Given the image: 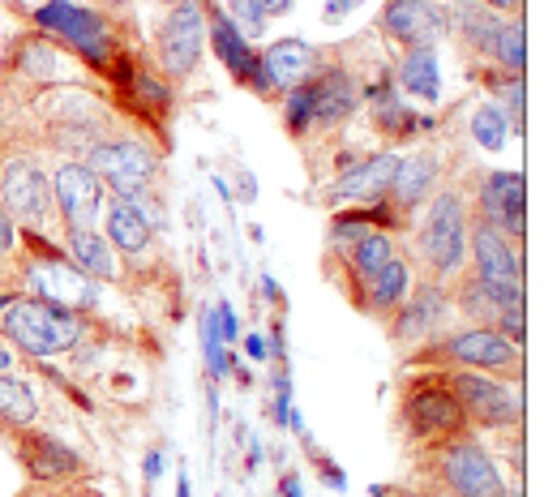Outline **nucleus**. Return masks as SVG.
Instances as JSON below:
<instances>
[{"mask_svg": "<svg viewBox=\"0 0 557 497\" xmlns=\"http://www.w3.org/2000/svg\"><path fill=\"white\" fill-rule=\"evenodd\" d=\"M4 335L22 348L26 356H61L70 352L73 344L82 339V322L73 318V309H61L52 300H9V309L0 313Z\"/></svg>", "mask_w": 557, "mask_h": 497, "instance_id": "f257e3e1", "label": "nucleus"}, {"mask_svg": "<svg viewBox=\"0 0 557 497\" xmlns=\"http://www.w3.org/2000/svg\"><path fill=\"white\" fill-rule=\"evenodd\" d=\"M35 22L52 35H61L73 52H82L90 65H108L112 61V30L95 9H82L73 0H48L44 9H35Z\"/></svg>", "mask_w": 557, "mask_h": 497, "instance_id": "f03ea898", "label": "nucleus"}, {"mask_svg": "<svg viewBox=\"0 0 557 497\" xmlns=\"http://www.w3.org/2000/svg\"><path fill=\"white\" fill-rule=\"evenodd\" d=\"M472 245H476V284L485 287L502 309L523 305V262H519V249L510 245V236L481 223Z\"/></svg>", "mask_w": 557, "mask_h": 497, "instance_id": "7ed1b4c3", "label": "nucleus"}, {"mask_svg": "<svg viewBox=\"0 0 557 497\" xmlns=\"http://www.w3.org/2000/svg\"><path fill=\"white\" fill-rule=\"evenodd\" d=\"M420 253L437 275H450L468 258V214L459 194H442L429 211V223L420 232Z\"/></svg>", "mask_w": 557, "mask_h": 497, "instance_id": "20e7f679", "label": "nucleus"}, {"mask_svg": "<svg viewBox=\"0 0 557 497\" xmlns=\"http://www.w3.org/2000/svg\"><path fill=\"white\" fill-rule=\"evenodd\" d=\"M207 48V0H181L172 4L163 30H159V61L172 77H189Z\"/></svg>", "mask_w": 557, "mask_h": 497, "instance_id": "39448f33", "label": "nucleus"}, {"mask_svg": "<svg viewBox=\"0 0 557 497\" xmlns=\"http://www.w3.org/2000/svg\"><path fill=\"white\" fill-rule=\"evenodd\" d=\"M99 181H108L121 198H138L150 189V181H154V167H159V159L146 150L141 142H103L90 150V163H86Z\"/></svg>", "mask_w": 557, "mask_h": 497, "instance_id": "423d86ee", "label": "nucleus"}, {"mask_svg": "<svg viewBox=\"0 0 557 497\" xmlns=\"http://www.w3.org/2000/svg\"><path fill=\"white\" fill-rule=\"evenodd\" d=\"M450 390H455V399L463 403V412H472L481 425H519L523 421V399H519V390L515 386H506V382H493L485 373H476V369H463L455 382H450Z\"/></svg>", "mask_w": 557, "mask_h": 497, "instance_id": "0eeeda50", "label": "nucleus"}, {"mask_svg": "<svg viewBox=\"0 0 557 497\" xmlns=\"http://www.w3.org/2000/svg\"><path fill=\"white\" fill-rule=\"evenodd\" d=\"M382 30L408 48H433L446 35V17L433 0H386Z\"/></svg>", "mask_w": 557, "mask_h": 497, "instance_id": "6e6552de", "label": "nucleus"}, {"mask_svg": "<svg viewBox=\"0 0 557 497\" xmlns=\"http://www.w3.org/2000/svg\"><path fill=\"white\" fill-rule=\"evenodd\" d=\"M52 194L70 227H95V214L103 207V181L86 163H61L52 176Z\"/></svg>", "mask_w": 557, "mask_h": 497, "instance_id": "1a4fd4ad", "label": "nucleus"}, {"mask_svg": "<svg viewBox=\"0 0 557 497\" xmlns=\"http://www.w3.org/2000/svg\"><path fill=\"white\" fill-rule=\"evenodd\" d=\"M207 39L214 44V52H219V61L232 70V77H240V82H249L258 95H271L275 86H271V77L262 73V57L249 48V39L232 26V17L223 13V9H214L210 13V30Z\"/></svg>", "mask_w": 557, "mask_h": 497, "instance_id": "9d476101", "label": "nucleus"}, {"mask_svg": "<svg viewBox=\"0 0 557 497\" xmlns=\"http://www.w3.org/2000/svg\"><path fill=\"white\" fill-rule=\"evenodd\" d=\"M0 189L9 214H17L26 227H39L48 219V176L30 159H13L0 176Z\"/></svg>", "mask_w": 557, "mask_h": 497, "instance_id": "9b49d317", "label": "nucleus"}, {"mask_svg": "<svg viewBox=\"0 0 557 497\" xmlns=\"http://www.w3.org/2000/svg\"><path fill=\"white\" fill-rule=\"evenodd\" d=\"M481 211L485 223L497 232H510V236H523L528 227V185L519 172H493L481 189Z\"/></svg>", "mask_w": 557, "mask_h": 497, "instance_id": "f8f14e48", "label": "nucleus"}, {"mask_svg": "<svg viewBox=\"0 0 557 497\" xmlns=\"http://www.w3.org/2000/svg\"><path fill=\"white\" fill-rule=\"evenodd\" d=\"M446 481L459 497H506V485L481 446H455L446 455Z\"/></svg>", "mask_w": 557, "mask_h": 497, "instance_id": "ddd939ff", "label": "nucleus"}, {"mask_svg": "<svg viewBox=\"0 0 557 497\" xmlns=\"http://www.w3.org/2000/svg\"><path fill=\"white\" fill-rule=\"evenodd\" d=\"M395 167H399V154H373L364 163H351L348 172L331 185V202H377L382 194H391V181H395Z\"/></svg>", "mask_w": 557, "mask_h": 497, "instance_id": "4468645a", "label": "nucleus"}, {"mask_svg": "<svg viewBox=\"0 0 557 497\" xmlns=\"http://www.w3.org/2000/svg\"><path fill=\"white\" fill-rule=\"evenodd\" d=\"M318 70H322V52L313 44H305V39H278V44L267 48V57H262V73L271 77L275 90L305 86V82L318 77Z\"/></svg>", "mask_w": 557, "mask_h": 497, "instance_id": "2eb2a0df", "label": "nucleus"}, {"mask_svg": "<svg viewBox=\"0 0 557 497\" xmlns=\"http://www.w3.org/2000/svg\"><path fill=\"white\" fill-rule=\"evenodd\" d=\"M30 284L39 287V300H52L61 309H73V305H95L99 291L90 284V275H82L77 266H61V258H48V262H35L30 266Z\"/></svg>", "mask_w": 557, "mask_h": 497, "instance_id": "dca6fc26", "label": "nucleus"}, {"mask_svg": "<svg viewBox=\"0 0 557 497\" xmlns=\"http://www.w3.org/2000/svg\"><path fill=\"white\" fill-rule=\"evenodd\" d=\"M404 417H408V425L417 428V433H450V428H459L468 421V412L455 399V390L450 386H433V382L412 390Z\"/></svg>", "mask_w": 557, "mask_h": 497, "instance_id": "f3484780", "label": "nucleus"}, {"mask_svg": "<svg viewBox=\"0 0 557 497\" xmlns=\"http://www.w3.org/2000/svg\"><path fill=\"white\" fill-rule=\"evenodd\" d=\"M446 352L468 369H515L519 364V348L497 331H463L446 344Z\"/></svg>", "mask_w": 557, "mask_h": 497, "instance_id": "a211bd4d", "label": "nucleus"}, {"mask_svg": "<svg viewBox=\"0 0 557 497\" xmlns=\"http://www.w3.org/2000/svg\"><path fill=\"white\" fill-rule=\"evenodd\" d=\"M437 172H442V163H437L433 154H412V159H399L395 181H391L395 202H399L404 211H408V207H417V202H424V198L433 194V185H437Z\"/></svg>", "mask_w": 557, "mask_h": 497, "instance_id": "6ab92c4d", "label": "nucleus"}, {"mask_svg": "<svg viewBox=\"0 0 557 497\" xmlns=\"http://www.w3.org/2000/svg\"><path fill=\"white\" fill-rule=\"evenodd\" d=\"M70 262L82 275H90V279H112L116 275L112 245L95 227H70Z\"/></svg>", "mask_w": 557, "mask_h": 497, "instance_id": "aec40b11", "label": "nucleus"}, {"mask_svg": "<svg viewBox=\"0 0 557 497\" xmlns=\"http://www.w3.org/2000/svg\"><path fill=\"white\" fill-rule=\"evenodd\" d=\"M399 86L408 95H417L424 103L442 99V61L433 48H408V57L399 61Z\"/></svg>", "mask_w": 557, "mask_h": 497, "instance_id": "412c9836", "label": "nucleus"}, {"mask_svg": "<svg viewBox=\"0 0 557 497\" xmlns=\"http://www.w3.org/2000/svg\"><path fill=\"white\" fill-rule=\"evenodd\" d=\"M22 459H26L30 476H39V481H61V476H73V472H77V455H73L70 446H61L57 437H44V433L26 437Z\"/></svg>", "mask_w": 557, "mask_h": 497, "instance_id": "4be33fe9", "label": "nucleus"}, {"mask_svg": "<svg viewBox=\"0 0 557 497\" xmlns=\"http://www.w3.org/2000/svg\"><path fill=\"white\" fill-rule=\"evenodd\" d=\"M351 108H356V86L344 70H331L322 77H313V121L322 125H335L344 121Z\"/></svg>", "mask_w": 557, "mask_h": 497, "instance_id": "5701e85b", "label": "nucleus"}, {"mask_svg": "<svg viewBox=\"0 0 557 497\" xmlns=\"http://www.w3.org/2000/svg\"><path fill=\"white\" fill-rule=\"evenodd\" d=\"M150 232H154V223H150L134 202H125V198L112 202V211H108V245H112V249H121V253H141V249L150 245Z\"/></svg>", "mask_w": 557, "mask_h": 497, "instance_id": "b1692460", "label": "nucleus"}, {"mask_svg": "<svg viewBox=\"0 0 557 497\" xmlns=\"http://www.w3.org/2000/svg\"><path fill=\"white\" fill-rule=\"evenodd\" d=\"M442 322H446V296H442V287H424V291H417V300L404 309L395 335L399 339H420V335L437 331Z\"/></svg>", "mask_w": 557, "mask_h": 497, "instance_id": "393cba45", "label": "nucleus"}, {"mask_svg": "<svg viewBox=\"0 0 557 497\" xmlns=\"http://www.w3.org/2000/svg\"><path fill=\"white\" fill-rule=\"evenodd\" d=\"M408 284H412V275H408V262H386L373 279H369V305L377 309V313H386V309H395V305H404V296H408Z\"/></svg>", "mask_w": 557, "mask_h": 497, "instance_id": "a878e982", "label": "nucleus"}, {"mask_svg": "<svg viewBox=\"0 0 557 497\" xmlns=\"http://www.w3.org/2000/svg\"><path fill=\"white\" fill-rule=\"evenodd\" d=\"M455 26L463 30V39H468L476 52H493V44H497V30H502V17L468 0V4H459V9H455Z\"/></svg>", "mask_w": 557, "mask_h": 497, "instance_id": "bb28decb", "label": "nucleus"}, {"mask_svg": "<svg viewBox=\"0 0 557 497\" xmlns=\"http://www.w3.org/2000/svg\"><path fill=\"white\" fill-rule=\"evenodd\" d=\"M348 253H351V271H356L360 279H373L386 262H395V245H391L386 232H364Z\"/></svg>", "mask_w": 557, "mask_h": 497, "instance_id": "cd10ccee", "label": "nucleus"}, {"mask_svg": "<svg viewBox=\"0 0 557 497\" xmlns=\"http://www.w3.org/2000/svg\"><path fill=\"white\" fill-rule=\"evenodd\" d=\"M0 421H9L17 428H26L35 421V395H30V386L22 377H4L0 373Z\"/></svg>", "mask_w": 557, "mask_h": 497, "instance_id": "c85d7f7f", "label": "nucleus"}, {"mask_svg": "<svg viewBox=\"0 0 557 497\" xmlns=\"http://www.w3.org/2000/svg\"><path fill=\"white\" fill-rule=\"evenodd\" d=\"M493 57L510 73H523V65H528V35H523V17L519 13L510 22H502L497 44H493Z\"/></svg>", "mask_w": 557, "mask_h": 497, "instance_id": "c756f323", "label": "nucleus"}, {"mask_svg": "<svg viewBox=\"0 0 557 497\" xmlns=\"http://www.w3.org/2000/svg\"><path fill=\"white\" fill-rule=\"evenodd\" d=\"M472 138H476V146H485V150H502L506 138H510L506 112H502V108H493V103L476 108V112H472Z\"/></svg>", "mask_w": 557, "mask_h": 497, "instance_id": "7c9ffc66", "label": "nucleus"}, {"mask_svg": "<svg viewBox=\"0 0 557 497\" xmlns=\"http://www.w3.org/2000/svg\"><path fill=\"white\" fill-rule=\"evenodd\" d=\"M198 331H202V352H207L210 377H223L232 369V360L223 352V339H219V326H214V313H198Z\"/></svg>", "mask_w": 557, "mask_h": 497, "instance_id": "2f4dec72", "label": "nucleus"}, {"mask_svg": "<svg viewBox=\"0 0 557 497\" xmlns=\"http://www.w3.org/2000/svg\"><path fill=\"white\" fill-rule=\"evenodd\" d=\"M309 125H313V82L287 90V129L292 134H305Z\"/></svg>", "mask_w": 557, "mask_h": 497, "instance_id": "473e14b6", "label": "nucleus"}, {"mask_svg": "<svg viewBox=\"0 0 557 497\" xmlns=\"http://www.w3.org/2000/svg\"><path fill=\"white\" fill-rule=\"evenodd\" d=\"M227 17H232V26L245 35V39H258L262 30H267V13L253 4V0H227V9H223Z\"/></svg>", "mask_w": 557, "mask_h": 497, "instance_id": "72a5a7b5", "label": "nucleus"}, {"mask_svg": "<svg viewBox=\"0 0 557 497\" xmlns=\"http://www.w3.org/2000/svg\"><path fill=\"white\" fill-rule=\"evenodd\" d=\"M17 61H22V70L26 77H57V57L48 52V44H26L22 52H17Z\"/></svg>", "mask_w": 557, "mask_h": 497, "instance_id": "f704fd0d", "label": "nucleus"}, {"mask_svg": "<svg viewBox=\"0 0 557 497\" xmlns=\"http://www.w3.org/2000/svg\"><path fill=\"white\" fill-rule=\"evenodd\" d=\"M364 232H373V219L369 214H344V219H335V227H331V240L348 253L351 245L364 236Z\"/></svg>", "mask_w": 557, "mask_h": 497, "instance_id": "c9c22d12", "label": "nucleus"}, {"mask_svg": "<svg viewBox=\"0 0 557 497\" xmlns=\"http://www.w3.org/2000/svg\"><path fill=\"white\" fill-rule=\"evenodd\" d=\"M463 309L476 313V318H497V313H502V305H497L481 284H472V279L463 287Z\"/></svg>", "mask_w": 557, "mask_h": 497, "instance_id": "e433bc0d", "label": "nucleus"}, {"mask_svg": "<svg viewBox=\"0 0 557 497\" xmlns=\"http://www.w3.org/2000/svg\"><path fill=\"white\" fill-rule=\"evenodd\" d=\"M214 326H219V339H223V344H236V339H240V322H236L232 300H219V309H214Z\"/></svg>", "mask_w": 557, "mask_h": 497, "instance_id": "4c0bfd02", "label": "nucleus"}, {"mask_svg": "<svg viewBox=\"0 0 557 497\" xmlns=\"http://www.w3.org/2000/svg\"><path fill=\"white\" fill-rule=\"evenodd\" d=\"M356 4H360V0H331L322 17H326V22H344V17H348V13L356 9Z\"/></svg>", "mask_w": 557, "mask_h": 497, "instance_id": "58836bf2", "label": "nucleus"}, {"mask_svg": "<svg viewBox=\"0 0 557 497\" xmlns=\"http://www.w3.org/2000/svg\"><path fill=\"white\" fill-rule=\"evenodd\" d=\"M245 352L253 356V360H267L271 348H267V339H262V335H245Z\"/></svg>", "mask_w": 557, "mask_h": 497, "instance_id": "ea45409f", "label": "nucleus"}, {"mask_svg": "<svg viewBox=\"0 0 557 497\" xmlns=\"http://www.w3.org/2000/svg\"><path fill=\"white\" fill-rule=\"evenodd\" d=\"M9 249H13V219L0 211V258H4Z\"/></svg>", "mask_w": 557, "mask_h": 497, "instance_id": "a19ab883", "label": "nucleus"}, {"mask_svg": "<svg viewBox=\"0 0 557 497\" xmlns=\"http://www.w3.org/2000/svg\"><path fill=\"white\" fill-rule=\"evenodd\" d=\"M278 497H305V485H300V476H296V472H287V476H283Z\"/></svg>", "mask_w": 557, "mask_h": 497, "instance_id": "79ce46f5", "label": "nucleus"}, {"mask_svg": "<svg viewBox=\"0 0 557 497\" xmlns=\"http://www.w3.org/2000/svg\"><path fill=\"white\" fill-rule=\"evenodd\" d=\"M322 476H326V485H335V489H348V476H344L335 463H326V459H322Z\"/></svg>", "mask_w": 557, "mask_h": 497, "instance_id": "37998d69", "label": "nucleus"}, {"mask_svg": "<svg viewBox=\"0 0 557 497\" xmlns=\"http://www.w3.org/2000/svg\"><path fill=\"white\" fill-rule=\"evenodd\" d=\"M267 17H278V13H292V0H253Z\"/></svg>", "mask_w": 557, "mask_h": 497, "instance_id": "c03bdc74", "label": "nucleus"}, {"mask_svg": "<svg viewBox=\"0 0 557 497\" xmlns=\"http://www.w3.org/2000/svg\"><path fill=\"white\" fill-rule=\"evenodd\" d=\"M159 468H163V450H150V455H146V463H141L146 481H154V476H159Z\"/></svg>", "mask_w": 557, "mask_h": 497, "instance_id": "a18cd8bd", "label": "nucleus"}, {"mask_svg": "<svg viewBox=\"0 0 557 497\" xmlns=\"http://www.w3.org/2000/svg\"><path fill=\"white\" fill-rule=\"evenodd\" d=\"M488 9H510V13H519L523 9V0H485Z\"/></svg>", "mask_w": 557, "mask_h": 497, "instance_id": "49530a36", "label": "nucleus"}, {"mask_svg": "<svg viewBox=\"0 0 557 497\" xmlns=\"http://www.w3.org/2000/svg\"><path fill=\"white\" fill-rule=\"evenodd\" d=\"M176 497H189V476L181 472V481H176Z\"/></svg>", "mask_w": 557, "mask_h": 497, "instance_id": "de8ad7c7", "label": "nucleus"}, {"mask_svg": "<svg viewBox=\"0 0 557 497\" xmlns=\"http://www.w3.org/2000/svg\"><path fill=\"white\" fill-rule=\"evenodd\" d=\"M9 360H13V356H9V352H4V348H0V373L9 369Z\"/></svg>", "mask_w": 557, "mask_h": 497, "instance_id": "09e8293b", "label": "nucleus"}, {"mask_svg": "<svg viewBox=\"0 0 557 497\" xmlns=\"http://www.w3.org/2000/svg\"><path fill=\"white\" fill-rule=\"evenodd\" d=\"M99 4H108V9H121V4H129V0H99Z\"/></svg>", "mask_w": 557, "mask_h": 497, "instance_id": "8fccbe9b", "label": "nucleus"}, {"mask_svg": "<svg viewBox=\"0 0 557 497\" xmlns=\"http://www.w3.org/2000/svg\"><path fill=\"white\" fill-rule=\"evenodd\" d=\"M4 309H9V296H0V313H4Z\"/></svg>", "mask_w": 557, "mask_h": 497, "instance_id": "3c124183", "label": "nucleus"}, {"mask_svg": "<svg viewBox=\"0 0 557 497\" xmlns=\"http://www.w3.org/2000/svg\"><path fill=\"white\" fill-rule=\"evenodd\" d=\"M510 497H523V494H519V489H510Z\"/></svg>", "mask_w": 557, "mask_h": 497, "instance_id": "603ef678", "label": "nucleus"}, {"mask_svg": "<svg viewBox=\"0 0 557 497\" xmlns=\"http://www.w3.org/2000/svg\"><path fill=\"white\" fill-rule=\"evenodd\" d=\"M163 4H181V0H163Z\"/></svg>", "mask_w": 557, "mask_h": 497, "instance_id": "864d4df0", "label": "nucleus"}, {"mask_svg": "<svg viewBox=\"0 0 557 497\" xmlns=\"http://www.w3.org/2000/svg\"><path fill=\"white\" fill-rule=\"evenodd\" d=\"M433 4H437V0H433Z\"/></svg>", "mask_w": 557, "mask_h": 497, "instance_id": "5fc2aeb1", "label": "nucleus"}]
</instances>
